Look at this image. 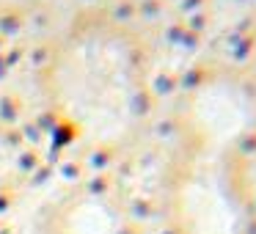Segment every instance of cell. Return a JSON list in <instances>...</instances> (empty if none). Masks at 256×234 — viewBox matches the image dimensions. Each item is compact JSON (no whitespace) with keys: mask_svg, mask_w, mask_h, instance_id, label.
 <instances>
[{"mask_svg":"<svg viewBox=\"0 0 256 234\" xmlns=\"http://www.w3.org/2000/svg\"><path fill=\"white\" fill-rule=\"evenodd\" d=\"M182 223L188 234H248L250 215L228 176L223 152L196 162L182 188Z\"/></svg>","mask_w":256,"mask_h":234,"instance_id":"1","label":"cell"},{"mask_svg":"<svg viewBox=\"0 0 256 234\" xmlns=\"http://www.w3.org/2000/svg\"><path fill=\"white\" fill-rule=\"evenodd\" d=\"M193 118L210 152H226L256 124V102L240 83L215 80L193 100Z\"/></svg>","mask_w":256,"mask_h":234,"instance_id":"2","label":"cell"}]
</instances>
